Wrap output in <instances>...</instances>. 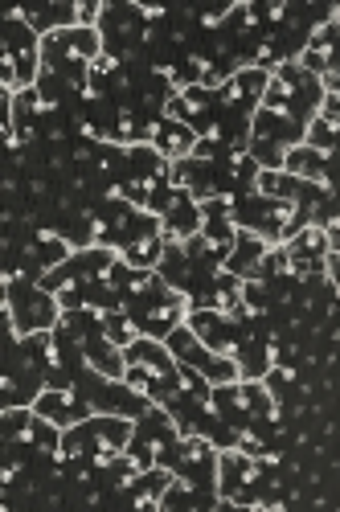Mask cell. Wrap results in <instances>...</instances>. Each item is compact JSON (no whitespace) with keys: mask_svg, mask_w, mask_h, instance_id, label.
I'll list each match as a JSON object with an SVG mask.
<instances>
[{"mask_svg":"<svg viewBox=\"0 0 340 512\" xmlns=\"http://www.w3.org/2000/svg\"><path fill=\"white\" fill-rule=\"evenodd\" d=\"M33 414L37 418H46V422H54V426H78V422H87L91 414H95V406H91V398L82 394L78 386H46L37 398H33Z\"/></svg>","mask_w":340,"mask_h":512,"instance_id":"4","label":"cell"},{"mask_svg":"<svg viewBox=\"0 0 340 512\" xmlns=\"http://www.w3.org/2000/svg\"><path fill=\"white\" fill-rule=\"evenodd\" d=\"M189 332L201 340V345L209 353H218V357H238V320L230 312H218V308H189L185 316Z\"/></svg>","mask_w":340,"mask_h":512,"instance_id":"3","label":"cell"},{"mask_svg":"<svg viewBox=\"0 0 340 512\" xmlns=\"http://www.w3.org/2000/svg\"><path fill=\"white\" fill-rule=\"evenodd\" d=\"M193 144H197V132L189 123H177V119H156V127H152V148L173 164V160H185L189 152H193Z\"/></svg>","mask_w":340,"mask_h":512,"instance_id":"6","label":"cell"},{"mask_svg":"<svg viewBox=\"0 0 340 512\" xmlns=\"http://www.w3.org/2000/svg\"><path fill=\"white\" fill-rule=\"evenodd\" d=\"M267 250H271V242H263L259 234H250V230H238L234 250H230V259H226L222 267H226V271H234L238 279H263Z\"/></svg>","mask_w":340,"mask_h":512,"instance_id":"5","label":"cell"},{"mask_svg":"<svg viewBox=\"0 0 340 512\" xmlns=\"http://www.w3.org/2000/svg\"><path fill=\"white\" fill-rule=\"evenodd\" d=\"M173 472L185 476L189 484L197 488H214L218 492V447L209 443L205 435H185L177 443V455H173Z\"/></svg>","mask_w":340,"mask_h":512,"instance_id":"2","label":"cell"},{"mask_svg":"<svg viewBox=\"0 0 340 512\" xmlns=\"http://www.w3.org/2000/svg\"><path fill=\"white\" fill-rule=\"evenodd\" d=\"M160 254H164V234L152 230V234H140L127 246H119V263L127 267H140V271H156L160 267Z\"/></svg>","mask_w":340,"mask_h":512,"instance_id":"7","label":"cell"},{"mask_svg":"<svg viewBox=\"0 0 340 512\" xmlns=\"http://www.w3.org/2000/svg\"><path fill=\"white\" fill-rule=\"evenodd\" d=\"M304 144L316 148V152H336V123L312 115V123L304 127Z\"/></svg>","mask_w":340,"mask_h":512,"instance_id":"8","label":"cell"},{"mask_svg":"<svg viewBox=\"0 0 340 512\" xmlns=\"http://www.w3.org/2000/svg\"><path fill=\"white\" fill-rule=\"evenodd\" d=\"M0 41H5V62H13L21 91H29L37 74H41V37L17 17V9L5 13V29H0Z\"/></svg>","mask_w":340,"mask_h":512,"instance_id":"1","label":"cell"},{"mask_svg":"<svg viewBox=\"0 0 340 512\" xmlns=\"http://www.w3.org/2000/svg\"><path fill=\"white\" fill-rule=\"evenodd\" d=\"M103 332L115 340L119 349H127V345H132V340L140 336V332H136V324H132V316H127V312H111V316H103Z\"/></svg>","mask_w":340,"mask_h":512,"instance_id":"9","label":"cell"}]
</instances>
